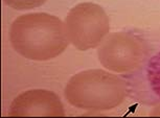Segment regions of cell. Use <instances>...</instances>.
<instances>
[{"mask_svg": "<svg viewBox=\"0 0 160 118\" xmlns=\"http://www.w3.org/2000/svg\"><path fill=\"white\" fill-rule=\"evenodd\" d=\"M65 98L73 107L87 110H109L126 95L125 81L102 70L73 75L65 88Z\"/></svg>", "mask_w": 160, "mask_h": 118, "instance_id": "obj_2", "label": "cell"}, {"mask_svg": "<svg viewBox=\"0 0 160 118\" xmlns=\"http://www.w3.org/2000/svg\"><path fill=\"white\" fill-rule=\"evenodd\" d=\"M10 116H64V107L56 93L43 89L18 95L10 106Z\"/></svg>", "mask_w": 160, "mask_h": 118, "instance_id": "obj_4", "label": "cell"}, {"mask_svg": "<svg viewBox=\"0 0 160 118\" xmlns=\"http://www.w3.org/2000/svg\"><path fill=\"white\" fill-rule=\"evenodd\" d=\"M10 41L18 53L32 61H48L60 56L70 43L65 23L47 13H32L12 23Z\"/></svg>", "mask_w": 160, "mask_h": 118, "instance_id": "obj_1", "label": "cell"}, {"mask_svg": "<svg viewBox=\"0 0 160 118\" xmlns=\"http://www.w3.org/2000/svg\"><path fill=\"white\" fill-rule=\"evenodd\" d=\"M146 73L152 91L157 97L160 98V51L150 59Z\"/></svg>", "mask_w": 160, "mask_h": 118, "instance_id": "obj_6", "label": "cell"}, {"mask_svg": "<svg viewBox=\"0 0 160 118\" xmlns=\"http://www.w3.org/2000/svg\"><path fill=\"white\" fill-rule=\"evenodd\" d=\"M99 60L114 71H128L140 60V49L134 39L126 35H114L99 49Z\"/></svg>", "mask_w": 160, "mask_h": 118, "instance_id": "obj_5", "label": "cell"}, {"mask_svg": "<svg viewBox=\"0 0 160 118\" xmlns=\"http://www.w3.org/2000/svg\"><path fill=\"white\" fill-rule=\"evenodd\" d=\"M4 3L18 11H26L41 7L46 0H3Z\"/></svg>", "mask_w": 160, "mask_h": 118, "instance_id": "obj_7", "label": "cell"}, {"mask_svg": "<svg viewBox=\"0 0 160 118\" xmlns=\"http://www.w3.org/2000/svg\"><path fill=\"white\" fill-rule=\"evenodd\" d=\"M65 26L69 42L80 50L98 46L109 29L104 11L93 3H80L71 8Z\"/></svg>", "mask_w": 160, "mask_h": 118, "instance_id": "obj_3", "label": "cell"}]
</instances>
